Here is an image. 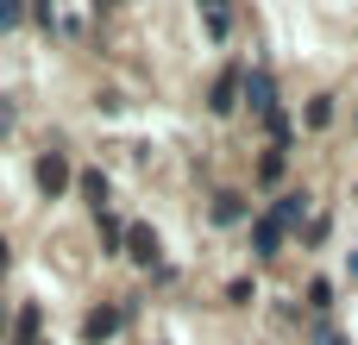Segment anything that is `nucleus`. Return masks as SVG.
Masks as SVG:
<instances>
[{
  "instance_id": "nucleus-1",
  "label": "nucleus",
  "mask_w": 358,
  "mask_h": 345,
  "mask_svg": "<svg viewBox=\"0 0 358 345\" xmlns=\"http://www.w3.org/2000/svg\"><path fill=\"white\" fill-rule=\"evenodd\" d=\"M31 182H38V195H44V201H63V195H69V182H76V170H69V157H63V151H38Z\"/></svg>"
},
{
  "instance_id": "nucleus-2",
  "label": "nucleus",
  "mask_w": 358,
  "mask_h": 345,
  "mask_svg": "<svg viewBox=\"0 0 358 345\" xmlns=\"http://www.w3.org/2000/svg\"><path fill=\"white\" fill-rule=\"evenodd\" d=\"M126 321H132V302H101V308H88V314H82V345H107Z\"/></svg>"
},
{
  "instance_id": "nucleus-3",
  "label": "nucleus",
  "mask_w": 358,
  "mask_h": 345,
  "mask_svg": "<svg viewBox=\"0 0 358 345\" xmlns=\"http://www.w3.org/2000/svg\"><path fill=\"white\" fill-rule=\"evenodd\" d=\"M239 94H245V69L233 63V69L214 75V88H208V113H214V119H233V113H239Z\"/></svg>"
},
{
  "instance_id": "nucleus-4",
  "label": "nucleus",
  "mask_w": 358,
  "mask_h": 345,
  "mask_svg": "<svg viewBox=\"0 0 358 345\" xmlns=\"http://www.w3.org/2000/svg\"><path fill=\"white\" fill-rule=\"evenodd\" d=\"M239 107H252L258 119H271L277 113V75L258 63V69H245V94H239Z\"/></svg>"
},
{
  "instance_id": "nucleus-5",
  "label": "nucleus",
  "mask_w": 358,
  "mask_h": 345,
  "mask_svg": "<svg viewBox=\"0 0 358 345\" xmlns=\"http://www.w3.org/2000/svg\"><path fill=\"white\" fill-rule=\"evenodd\" d=\"M264 214H271V220H277L283 233H296V226H302V220L315 214V195H308V189H283V195H277V201H271Z\"/></svg>"
},
{
  "instance_id": "nucleus-6",
  "label": "nucleus",
  "mask_w": 358,
  "mask_h": 345,
  "mask_svg": "<svg viewBox=\"0 0 358 345\" xmlns=\"http://www.w3.org/2000/svg\"><path fill=\"white\" fill-rule=\"evenodd\" d=\"M283 239H289V233H283V226H277L271 214H252V258H258V264L283 258Z\"/></svg>"
},
{
  "instance_id": "nucleus-7",
  "label": "nucleus",
  "mask_w": 358,
  "mask_h": 345,
  "mask_svg": "<svg viewBox=\"0 0 358 345\" xmlns=\"http://www.w3.org/2000/svg\"><path fill=\"white\" fill-rule=\"evenodd\" d=\"M239 220H252V201L239 189H220L214 195V226H239Z\"/></svg>"
},
{
  "instance_id": "nucleus-8",
  "label": "nucleus",
  "mask_w": 358,
  "mask_h": 345,
  "mask_svg": "<svg viewBox=\"0 0 358 345\" xmlns=\"http://www.w3.org/2000/svg\"><path fill=\"white\" fill-rule=\"evenodd\" d=\"M76 189L94 214H107V170H76Z\"/></svg>"
},
{
  "instance_id": "nucleus-9",
  "label": "nucleus",
  "mask_w": 358,
  "mask_h": 345,
  "mask_svg": "<svg viewBox=\"0 0 358 345\" xmlns=\"http://www.w3.org/2000/svg\"><path fill=\"white\" fill-rule=\"evenodd\" d=\"M126 239H132V251H126V258H132V264H145V270H157V233H151V226H132Z\"/></svg>"
},
{
  "instance_id": "nucleus-10",
  "label": "nucleus",
  "mask_w": 358,
  "mask_h": 345,
  "mask_svg": "<svg viewBox=\"0 0 358 345\" xmlns=\"http://www.w3.org/2000/svg\"><path fill=\"white\" fill-rule=\"evenodd\" d=\"M38 327H44V308L25 302V308H19V327H13V345H38Z\"/></svg>"
},
{
  "instance_id": "nucleus-11",
  "label": "nucleus",
  "mask_w": 358,
  "mask_h": 345,
  "mask_svg": "<svg viewBox=\"0 0 358 345\" xmlns=\"http://www.w3.org/2000/svg\"><path fill=\"white\" fill-rule=\"evenodd\" d=\"M94 226H101V251H107V258H113V251H120V245H126V226H120V220H113V214H94Z\"/></svg>"
},
{
  "instance_id": "nucleus-12",
  "label": "nucleus",
  "mask_w": 358,
  "mask_h": 345,
  "mask_svg": "<svg viewBox=\"0 0 358 345\" xmlns=\"http://www.w3.org/2000/svg\"><path fill=\"white\" fill-rule=\"evenodd\" d=\"M334 126V94H315L308 101V132H327Z\"/></svg>"
},
{
  "instance_id": "nucleus-13",
  "label": "nucleus",
  "mask_w": 358,
  "mask_h": 345,
  "mask_svg": "<svg viewBox=\"0 0 358 345\" xmlns=\"http://www.w3.org/2000/svg\"><path fill=\"white\" fill-rule=\"evenodd\" d=\"M264 126H271V145H277V151H289V138H296V119H289V113L277 107V113H271Z\"/></svg>"
},
{
  "instance_id": "nucleus-14",
  "label": "nucleus",
  "mask_w": 358,
  "mask_h": 345,
  "mask_svg": "<svg viewBox=\"0 0 358 345\" xmlns=\"http://www.w3.org/2000/svg\"><path fill=\"white\" fill-rule=\"evenodd\" d=\"M252 302H258V283L252 277H233L227 283V308H252Z\"/></svg>"
},
{
  "instance_id": "nucleus-15",
  "label": "nucleus",
  "mask_w": 358,
  "mask_h": 345,
  "mask_svg": "<svg viewBox=\"0 0 358 345\" xmlns=\"http://www.w3.org/2000/svg\"><path fill=\"white\" fill-rule=\"evenodd\" d=\"M201 25H208L214 38H227V31H233V6H201Z\"/></svg>"
},
{
  "instance_id": "nucleus-16",
  "label": "nucleus",
  "mask_w": 358,
  "mask_h": 345,
  "mask_svg": "<svg viewBox=\"0 0 358 345\" xmlns=\"http://www.w3.org/2000/svg\"><path fill=\"white\" fill-rule=\"evenodd\" d=\"M283 170H289V151H264V163H258V182H283Z\"/></svg>"
},
{
  "instance_id": "nucleus-17",
  "label": "nucleus",
  "mask_w": 358,
  "mask_h": 345,
  "mask_svg": "<svg viewBox=\"0 0 358 345\" xmlns=\"http://www.w3.org/2000/svg\"><path fill=\"white\" fill-rule=\"evenodd\" d=\"M308 308H315V314H327V308H334V283H327V277H315V283H308Z\"/></svg>"
},
{
  "instance_id": "nucleus-18",
  "label": "nucleus",
  "mask_w": 358,
  "mask_h": 345,
  "mask_svg": "<svg viewBox=\"0 0 358 345\" xmlns=\"http://www.w3.org/2000/svg\"><path fill=\"white\" fill-rule=\"evenodd\" d=\"M19 19H25V6H19V0H0V31H13Z\"/></svg>"
},
{
  "instance_id": "nucleus-19",
  "label": "nucleus",
  "mask_w": 358,
  "mask_h": 345,
  "mask_svg": "<svg viewBox=\"0 0 358 345\" xmlns=\"http://www.w3.org/2000/svg\"><path fill=\"white\" fill-rule=\"evenodd\" d=\"M315 345H346V333H340V327H327V321H321V327H315Z\"/></svg>"
},
{
  "instance_id": "nucleus-20",
  "label": "nucleus",
  "mask_w": 358,
  "mask_h": 345,
  "mask_svg": "<svg viewBox=\"0 0 358 345\" xmlns=\"http://www.w3.org/2000/svg\"><path fill=\"white\" fill-rule=\"evenodd\" d=\"M13 119H19V107H13V94H0V132H13Z\"/></svg>"
},
{
  "instance_id": "nucleus-21",
  "label": "nucleus",
  "mask_w": 358,
  "mask_h": 345,
  "mask_svg": "<svg viewBox=\"0 0 358 345\" xmlns=\"http://www.w3.org/2000/svg\"><path fill=\"white\" fill-rule=\"evenodd\" d=\"M6 264H13V239L0 233V277H6Z\"/></svg>"
},
{
  "instance_id": "nucleus-22",
  "label": "nucleus",
  "mask_w": 358,
  "mask_h": 345,
  "mask_svg": "<svg viewBox=\"0 0 358 345\" xmlns=\"http://www.w3.org/2000/svg\"><path fill=\"white\" fill-rule=\"evenodd\" d=\"M0 333H6V302H0Z\"/></svg>"
}]
</instances>
